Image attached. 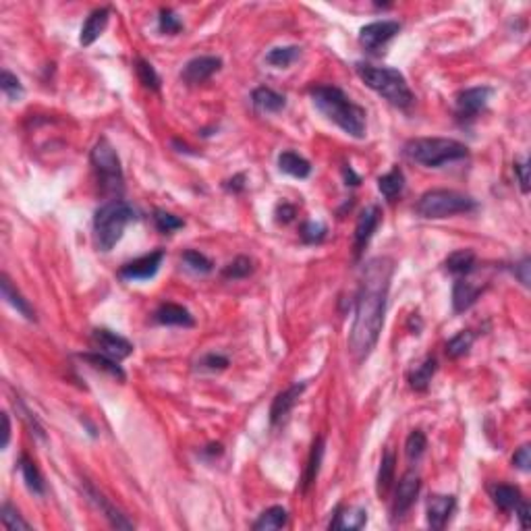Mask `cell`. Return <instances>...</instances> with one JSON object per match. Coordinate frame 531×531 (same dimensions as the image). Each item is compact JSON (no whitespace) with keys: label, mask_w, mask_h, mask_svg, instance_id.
<instances>
[{"label":"cell","mask_w":531,"mask_h":531,"mask_svg":"<svg viewBox=\"0 0 531 531\" xmlns=\"http://www.w3.org/2000/svg\"><path fill=\"white\" fill-rule=\"evenodd\" d=\"M158 25H160V31L162 34H169V36H174L183 29V23L181 19L174 15V11L170 9H162L160 11V19H158Z\"/></svg>","instance_id":"cell-43"},{"label":"cell","mask_w":531,"mask_h":531,"mask_svg":"<svg viewBox=\"0 0 531 531\" xmlns=\"http://www.w3.org/2000/svg\"><path fill=\"white\" fill-rule=\"evenodd\" d=\"M473 340H475V334H473L471 330H463V332H459L457 337H452V339L447 342V355L448 357H452V359L463 357L465 353H469V349H471Z\"/></svg>","instance_id":"cell-35"},{"label":"cell","mask_w":531,"mask_h":531,"mask_svg":"<svg viewBox=\"0 0 531 531\" xmlns=\"http://www.w3.org/2000/svg\"><path fill=\"white\" fill-rule=\"evenodd\" d=\"M378 222H380V208L378 206H369L363 210L359 220H357V227H355V257H362L363 249L367 247Z\"/></svg>","instance_id":"cell-15"},{"label":"cell","mask_w":531,"mask_h":531,"mask_svg":"<svg viewBox=\"0 0 531 531\" xmlns=\"http://www.w3.org/2000/svg\"><path fill=\"white\" fill-rule=\"evenodd\" d=\"M401 31L399 21H374L362 27L359 31V44L369 52H378L382 46L390 42Z\"/></svg>","instance_id":"cell-9"},{"label":"cell","mask_w":531,"mask_h":531,"mask_svg":"<svg viewBox=\"0 0 531 531\" xmlns=\"http://www.w3.org/2000/svg\"><path fill=\"white\" fill-rule=\"evenodd\" d=\"M477 208L475 199H471L469 195H463L452 189H432L425 192L415 210L424 218H447V216H455V214H467L473 212Z\"/></svg>","instance_id":"cell-6"},{"label":"cell","mask_w":531,"mask_h":531,"mask_svg":"<svg viewBox=\"0 0 531 531\" xmlns=\"http://www.w3.org/2000/svg\"><path fill=\"white\" fill-rule=\"evenodd\" d=\"M515 172H517V177H519L521 192L523 193L530 192V167H527V162H517V164H515Z\"/></svg>","instance_id":"cell-47"},{"label":"cell","mask_w":531,"mask_h":531,"mask_svg":"<svg viewBox=\"0 0 531 531\" xmlns=\"http://www.w3.org/2000/svg\"><path fill=\"white\" fill-rule=\"evenodd\" d=\"M135 69H137V77H139V81L146 85V87H149V89H160V77H158L156 69H154L148 61L139 59Z\"/></svg>","instance_id":"cell-42"},{"label":"cell","mask_w":531,"mask_h":531,"mask_svg":"<svg viewBox=\"0 0 531 531\" xmlns=\"http://www.w3.org/2000/svg\"><path fill=\"white\" fill-rule=\"evenodd\" d=\"M252 272H254V262L245 255H239L222 270V277L229 278V280H237V278L249 277Z\"/></svg>","instance_id":"cell-36"},{"label":"cell","mask_w":531,"mask_h":531,"mask_svg":"<svg viewBox=\"0 0 531 531\" xmlns=\"http://www.w3.org/2000/svg\"><path fill=\"white\" fill-rule=\"evenodd\" d=\"M252 100H254V106L262 112H280L282 108L287 106V100L284 96H280L278 91L270 89V87H257L252 94Z\"/></svg>","instance_id":"cell-22"},{"label":"cell","mask_w":531,"mask_h":531,"mask_svg":"<svg viewBox=\"0 0 531 531\" xmlns=\"http://www.w3.org/2000/svg\"><path fill=\"white\" fill-rule=\"evenodd\" d=\"M2 425H4V430H2V448H6L9 447V440H11V422H9L6 413H2Z\"/></svg>","instance_id":"cell-51"},{"label":"cell","mask_w":531,"mask_h":531,"mask_svg":"<svg viewBox=\"0 0 531 531\" xmlns=\"http://www.w3.org/2000/svg\"><path fill=\"white\" fill-rule=\"evenodd\" d=\"M436 367H438V362H436V357H432V355L425 357L420 365H415V369L409 374V384H411V388L424 392L425 388L430 386V382H432V376L436 374Z\"/></svg>","instance_id":"cell-25"},{"label":"cell","mask_w":531,"mask_h":531,"mask_svg":"<svg viewBox=\"0 0 531 531\" xmlns=\"http://www.w3.org/2000/svg\"><path fill=\"white\" fill-rule=\"evenodd\" d=\"M457 507V500L455 496H432L430 502H427V525L432 530H442L448 523L450 515L455 512Z\"/></svg>","instance_id":"cell-16"},{"label":"cell","mask_w":531,"mask_h":531,"mask_svg":"<svg viewBox=\"0 0 531 531\" xmlns=\"http://www.w3.org/2000/svg\"><path fill=\"white\" fill-rule=\"evenodd\" d=\"M154 319L158 324H167V326H193V316L181 305H174V303H164L156 309Z\"/></svg>","instance_id":"cell-20"},{"label":"cell","mask_w":531,"mask_h":531,"mask_svg":"<svg viewBox=\"0 0 531 531\" xmlns=\"http://www.w3.org/2000/svg\"><path fill=\"white\" fill-rule=\"evenodd\" d=\"M154 222H156V229L160 233H172L177 229H183V224H185L179 216L164 212V210H156L154 212Z\"/></svg>","instance_id":"cell-41"},{"label":"cell","mask_w":531,"mask_h":531,"mask_svg":"<svg viewBox=\"0 0 531 531\" xmlns=\"http://www.w3.org/2000/svg\"><path fill=\"white\" fill-rule=\"evenodd\" d=\"M531 262H530V257H525L521 264H517L515 266V274H517V278L525 284V287H530V266Z\"/></svg>","instance_id":"cell-49"},{"label":"cell","mask_w":531,"mask_h":531,"mask_svg":"<svg viewBox=\"0 0 531 531\" xmlns=\"http://www.w3.org/2000/svg\"><path fill=\"white\" fill-rule=\"evenodd\" d=\"M425 447H427V438L422 430H413L409 436H407V442H405V452H407V459L409 461H417L422 455H424Z\"/></svg>","instance_id":"cell-37"},{"label":"cell","mask_w":531,"mask_h":531,"mask_svg":"<svg viewBox=\"0 0 531 531\" xmlns=\"http://www.w3.org/2000/svg\"><path fill=\"white\" fill-rule=\"evenodd\" d=\"M378 189H380V193H382L386 199H390V202L397 199L405 189L403 170L397 167V169L390 170L388 174L380 177V179H378Z\"/></svg>","instance_id":"cell-27"},{"label":"cell","mask_w":531,"mask_h":531,"mask_svg":"<svg viewBox=\"0 0 531 531\" xmlns=\"http://www.w3.org/2000/svg\"><path fill=\"white\" fill-rule=\"evenodd\" d=\"M183 262H185V266L193 270V272H197V274H208V272H212L214 264L206 257L204 254H199V252H195V249H187L185 254H183Z\"/></svg>","instance_id":"cell-40"},{"label":"cell","mask_w":531,"mask_h":531,"mask_svg":"<svg viewBox=\"0 0 531 531\" xmlns=\"http://www.w3.org/2000/svg\"><path fill=\"white\" fill-rule=\"evenodd\" d=\"M392 482H394V452L388 448L386 452H384L382 457V463H380V471H378V496L384 498L386 494H388V490L392 486Z\"/></svg>","instance_id":"cell-32"},{"label":"cell","mask_w":531,"mask_h":531,"mask_svg":"<svg viewBox=\"0 0 531 531\" xmlns=\"http://www.w3.org/2000/svg\"><path fill=\"white\" fill-rule=\"evenodd\" d=\"M289 521V512L282 507H270L259 515V519L254 523L255 531H272L282 530Z\"/></svg>","instance_id":"cell-26"},{"label":"cell","mask_w":531,"mask_h":531,"mask_svg":"<svg viewBox=\"0 0 531 531\" xmlns=\"http://www.w3.org/2000/svg\"><path fill=\"white\" fill-rule=\"evenodd\" d=\"M515 512H517V517H519V521H521V527L527 530V527H530V505H527L525 500H521V502L517 505Z\"/></svg>","instance_id":"cell-50"},{"label":"cell","mask_w":531,"mask_h":531,"mask_svg":"<svg viewBox=\"0 0 531 531\" xmlns=\"http://www.w3.org/2000/svg\"><path fill=\"white\" fill-rule=\"evenodd\" d=\"M202 365L206 367V369H224L227 365H229V359L227 357H222V355H216V353H210V355H206L204 359H202Z\"/></svg>","instance_id":"cell-46"},{"label":"cell","mask_w":531,"mask_h":531,"mask_svg":"<svg viewBox=\"0 0 531 531\" xmlns=\"http://www.w3.org/2000/svg\"><path fill=\"white\" fill-rule=\"evenodd\" d=\"M301 237H303V241H305V243H319V241L326 237V227H324L322 222H314V220H309V222H305V224H303V229H301Z\"/></svg>","instance_id":"cell-44"},{"label":"cell","mask_w":531,"mask_h":531,"mask_svg":"<svg viewBox=\"0 0 531 531\" xmlns=\"http://www.w3.org/2000/svg\"><path fill=\"white\" fill-rule=\"evenodd\" d=\"M137 218L135 210L125 199H110L100 206L94 216V234L100 252H110L125 233L129 222Z\"/></svg>","instance_id":"cell-5"},{"label":"cell","mask_w":531,"mask_h":531,"mask_svg":"<svg viewBox=\"0 0 531 531\" xmlns=\"http://www.w3.org/2000/svg\"><path fill=\"white\" fill-rule=\"evenodd\" d=\"M303 390H305V382L293 384L287 390L278 392L277 399L272 401V407H270V422H272V425L282 424L289 417L291 409L297 405L299 397L303 394Z\"/></svg>","instance_id":"cell-14"},{"label":"cell","mask_w":531,"mask_h":531,"mask_svg":"<svg viewBox=\"0 0 531 531\" xmlns=\"http://www.w3.org/2000/svg\"><path fill=\"white\" fill-rule=\"evenodd\" d=\"M482 295V287L467 282V280H457L452 287V309L457 314L467 312L469 307L480 299Z\"/></svg>","instance_id":"cell-19"},{"label":"cell","mask_w":531,"mask_h":531,"mask_svg":"<svg viewBox=\"0 0 531 531\" xmlns=\"http://www.w3.org/2000/svg\"><path fill=\"white\" fill-rule=\"evenodd\" d=\"M445 266L452 274H469L475 268V254L471 249H459L448 255Z\"/></svg>","instance_id":"cell-30"},{"label":"cell","mask_w":531,"mask_h":531,"mask_svg":"<svg viewBox=\"0 0 531 531\" xmlns=\"http://www.w3.org/2000/svg\"><path fill=\"white\" fill-rule=\"evenodd\" d=\"M19 467H21L23 480H25V486L29 488V492L42 496L44 494V477L40 473V469L36 467V463L27 457V455H21V461H19Z\"/></svg>","instance_id":"cell-29"},{"label":"cell","mask_w":531,"mask_h":531,"mask_svg":"<svg viewBox=\"0 0 531 531\" xmlns=\"http://www.w3.org/2000/svg\"><path fill=\"white\" fill-rule=\"evenodd\" d=\"M2 525L9 531H21L31 527L25 519H21L19 510L15 509L11 502H4V505H2Z\"/></svg>","instance_id":"cell-39"},{"label":"cell","mask_w":531,"mask_h":531,"mask_svg":"<svg viewBox=\"0 0 531 531\" xmlns=\"http://www.w3.org/2000/svg\"><path fill=\"white\" fill-rule=\"evenodd\" d=\"M322 455H324V440L318 438L312 447V455H309V461H307V471H305V477H303V490H307L318 477L319 463H322Z\"/></svg>","instance_id":"cell-34"},{"label":"cell","mask_w":531,"mask_h":531,"mask_svg":"<svg viewBox=\"0 0 531 531\" xmlns=\"http://www.w3.org/2000/svg\"><path fill=\"white\" fill-rule=\"evenodd\" d=\"M357 75L369 89L380 94L392 106L409 108L413 104V91L407 84L405 75L390 66H372V64H357Z\"/></svg>","instance_id":"cell-3"},{"label":"cell","mask_w":531,"mask_h":531,"mask_svg":"<svg viewBox=\"0 0 531 531\" xmlns=\"http://www.w3.org/2000/svg\"><path fill=\"white\" fill-rule=\"evenodd\" d=\"M0 89H2V94H4L11 102L21 100L23 85L19 84V79H17L11 71H6V69L0 73Z\"/></svg>","instance_id":"cell-38"},{"label":"cell","mask_w":531,"mask_h":531,"mask_svg":"<svg viewBox=\"0 0 531 531\" xmlns=\"http://www.w3.org/2000/svg\"><path fill=\"white\" fill-rule=\"evenodd\" d=\"M295 214H297V208L284 202V204H280L277 208V220L282 222V224H287V222H291L295 218Z\"/></svg>","instance_id":"cell-48"},{"label":"cell","mask_w":531,"mask_h":531,"mask_svg":"<svg viewBox=\"0 0 531 531\" xmlns=\"http://www.w3.org/2000/svg\"><path fill=\"white\" fill-rule=\"evenodd\" d=\"M301 54V48L299 46H280V48H272L268 54H266V63L274 64V66H289L299 59Z\"/></svg>","instance_id":"cell-33"},{"label":"cell","mask_w":531,"mask_h":531,"mask_svg":"<svg viewBox=\"0 0 531 531\" xmlns=\"http://www.w3.org/2000/svg\"><path fill=\"white\" fill-rule=\"evenodd\" d=\"M420 488H422V480L415 471H407L399 486H397V492H394V502H392V517L399 519L403 517L407 510L411 509L420 496Z\"/></svg>","instance_id":"cell-10"},{"label":"cell","mask_w":531,"mask_h":531,"mask_svg":"<svg viewBox=\"0 0 531 531\" xmlns=\"http://www.w3.org/2000/svg\"><path fill=\"white\" fill-rule=\"evenodd\" d=\"M243 181H245V177H243V174H237V177H233V179L227 183V187H229L231 192H241V189L245 187Z\"/></svg>","instance_id":"cell-52"},{"label":"cell","mask_w":531,"mask_h":531,"mask_svg":"<svg viewBox=\"0 0 531 531\" xmlns=\"http://www.w3.org/2000/svg\"><path fill=\"white\" fill-rule=\"evenodd\" d=\"M108 19H110V9L108 6H100V9L91 11L89 17H87V21L81 27V36H79L81 46H91V44L96 42L100 38V34L106 29Z\"/></svg>","instance_id":"cell-17"},{"label":"cell","mask_w":531,"mask_h":531,"mask_svg":"<svg viewBox=\"0 0 531 531\" xmlns=\"http://www.w3.org/2000/svg\"><path fill=\"white\" fill-rule=\"evenodd\" d=\"M342 174H344V181H347V185H359V177L353 172L351 167H344L342 169Z\"/></svg>","instance_id":"cell-53"},{"label":"cell","mask_w":531,"mask_h":531,"mask_svg":"<svg viewBox=\"0 0 531 531\" xmlns=\"http://www.w3.org/2000/svg\"><path fill=\"white\" fill-rule=\"evenodd\" d=\"M278 169L287 172V174H291V177H295V179H305L312 172V164L303 156L295 154V152H282L278 156Z\"/></svg>","instance_id":"cell-23"},{"label":"cell","mask_w":531,"mask_h":531,"mask_svg":"<svg viewBox=\"0 0 531 531\" xmlns=\"http://www.w3.org/2000/svg\"><path fill=\"white\" fill-rule=\"evenodd\" d=\"M492 498L496 502V507L502 510H515L517 505L523 500L521 498V492L515 486H507V484H498L492 488Z\"/></svg>","instance_id":"cell-28"},{"label":"cell","mask_w":531,"mask_h":531,"mask_svg":"<svg viewBox=\"0 0 531 531\" xmlns=\"http://www.w3.org/2000/svg\"><path fill=\"white\" fill-rule=\"evenodd\" d=\"M89 492V496H91V500L98 505V509H102V512L106 515V519L110 521V525L112 527H116V530H133V523L129 521L127 517L121 512V510H116L110 502H108L106 498L102 496V494H98L94 488H87Z\"/></svg>","instance_id":"cell-24"},{"label":"cell","mask_w":531,"mask_h":531,"mask_svg":"<svg viewBox=\"0 0 531 531\" xmlns=\"http://www.w3.org/2000/svg\"><path fill=\"white\" fill-rule=\"evenodd\" d=\"M467 146L448 137H420L405 144V156L427 169H440L442 164L467 158Z\"/></svg>","instance_id":"cell-4"},{"label":"cell","mask_w":531,"mask_h":531,"mask_svg":"<svg viewBox=\"0 0 531 531\" xmlns=\"http://www.w3.org/2000/svg\"><path fill=\"white\" fill-rule=\"evenodd\" d=\"M81 359H85L87 363H91L96 369H102V372H106L110 376H114V378H119V380H125V372L121 369V365L116 359H112V357H108L104 353H81Z\"/></svg>","instance_id":"cell-31"},{"label":"cell","mask_w":531,"mask_h":531,"mask_svg":"<svg viewBox=\"0 0 531 531\" xmlns=\"http://www.w3.org/2000/svg\"><path fill=\"white\" fill-rule=\"evenodd\" d=\"M512 465H515L517 469H521V471H530V467H531L530 445H523V447L519 448V450L512 455Z\"/></svg>","instance_id":"cell-45"},{"label":"cell","mask_w":531,"mask_h":531,"mask_svg":"<svg viewBox=\"0 0 531 531\" xmlns=\"http://www.w3.org/2000/svg\"><path fill=\"white\" fill-rule=\"evenodd\" d=\"M490 96H492V87H486V85L463 89L457 96V114L461 119H473L486 108Z\"/></svg>","instance_id":"cell-12"},{"label":"cell","mask_w":531,"mask_h":531,"mask_svg":"<svg viewBox=\"0 0 531 531\" xmlns=\"http://www.w3.org/2000/svg\"><path fill=\"white\" fill-rule=\"evenodd\" d=\"M0 289H2V297L6 299V303H11L19 314H21L23 318L27 319H36V312H34V307L29 305V301L27 299H23V295L13 287V282H11V278L6 277V274H2V280H0Z\"/></svg>","instance_id":"cell-21"},{"label":"cell","mask_w":531,"mask_h":531,"mask_svg":"<svg viewBox=\"0 0 531 531\" xmlns=\"http://www.w3.org/2000/svg\"><path fill=\"white\" fill-rule=\"evenodd\" d=\"M162 259H164V252L162 249H156L148 255H142L133 262L125 264L121 268V278L125 280H148V278L156 277V272L160 270L162 266Z\"/></svg>","instance_id":"cell-11"},{"label":"cell","mask_w":531,"mask_h":531,"mask_svg":"<svg viewBox=\"0 0 531 531\" xmlns=\"http://www.w3.org/2000/svg\"><path fill=\"white\" fill-rule=\"evenodd\" d=\"M312 100H314V106L318 108L328 121L339 125L351 137L362 139L365 135V110L357 106L355 102H351L340 87L316 85L312 89Z\"/></svg>","instance_id":"cell-2"},{"label":"cell","mask_w":531,"mask_h":531,"mask_svg":"<svg viewBox=\"0 0 531 531\" xmlns=\"http://www.w3.org/2000/svg\"><path fill=\"white\" fill-rule=\"evenodd\" d=\"M91 342H94L98 353H104V355L116 359V362L127 359L129 355L133 353V344L127 339H123L121 334L106 330V328H96L91 332Z\"/></svg>","instance_id":"cell-8"},{"label":"cell","mask_w":531,"mask_h":531,"mask_svg":"<svg viewBox=\"0 0 531 531\" xmlns=\"http://www.w3.org/2000/svg\"><path fill=\"white\" fill-rule=\"evenodd\" d=\"M220 66H222V61L218 56H197L185 64L181 77L185 84L189 85L204 84L212 77L216 71H220Z\"/></svg>","instance_id":"cell-13"},{"label":"cell","mask_w":531,"mask_h":531,"mask_svg":"<svg viewBox=\"0 0 531 531\" xmlns=\"http://www.w3.org/2000/svg\"><path fill=\"white\" fill-rule=\"evenodd\" d=\"M367 523V512L357 507H347L334 512V519L330 521V530L334 531H355L362 530Z\"/></svg>","instance_id":"cell-18"},{"label":"cell","mask_w":531,"mask_h":531,"mask_svg":"<svg viewBox=\"0 0 531 531\" xmlns=\"http://www.w3.org/2000/svg\"><path fill=\"white\" fill-rule=\"evenodd\" d=\"M392 272L394 266L390 257H374L363 268L355 303V322L349 337V351L357 363L367 359L380 339Z\"/></svg>","instance_id":"cell-1"},{"label":"cell","mask_w":531,"mask_h":531,"mask_svg":"<svg viewBox=\"0 0 531 531\" xmlns=\"http://www.w3.org/2000/svg\"><path fill=\"white\" fill-rule=\"evenodd\" d=\"M91 164L98 174V181L104 192L121 193L123 192V169L121 160L108 139H100L91 149Z\"/></svg>","instance_id":"cell-7"}]
</instances>
